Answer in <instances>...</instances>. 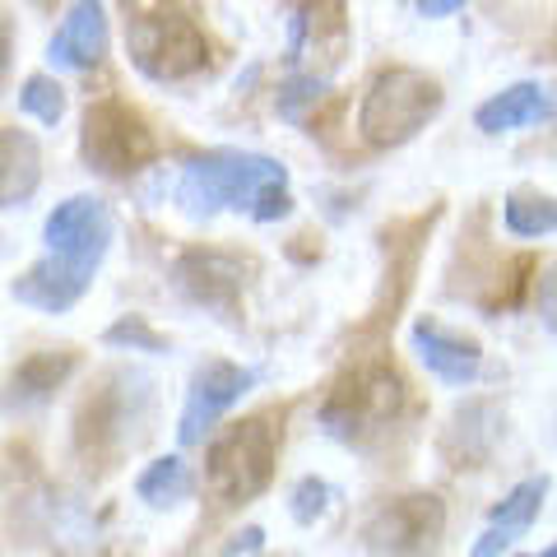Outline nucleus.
Wrapping results in <instances>:
<instances>
[{
  "instance_id": "nucleus-9",
  "label": "nucleus",
  "mask_w": 557,
  "mask_h": 557,
  "mask_svg": "<svg viewBox=\"0 0 557 557\" xmlns=\"http://www.w3.org/2000/svg\"><path fill=\"white\" fill-rule=\"evenodd\" d=\"M251 386H256V372L237 368V362H223V358L205 362V368L190 376V395H186V409H182V423H177V442L196 446Z\"/></svg>"
},
{
  "instance_id": "nucleus-11",
  "label": "nucleus",
  "mask_w": 557,
  "mask_h": 557,
  "mask_svg": "<svg viewBox=\"0 0 557 557\" xmlns=\"http://www.w3.org/2000/svg\"><path fill=\"white\" fill-rule=\"evenodd\" d=\"M409 344H413L418 362H423L437 381H446V386H469L483 368L479 344L465 339V335H450V330L442 321H432V317H418L409 325Z\"/></svg>"
},
{
  "instance_id": "nucleus-2",
  "label": "nucleus",
  "mask_w": 557,
  "mask_h": 557,
  "mask_svg": "<svg viewBox=\"0 0 557 557\" xmlns=\"http://www.w3.org/2000/svg\"><path fill=\"white\" fill-rule=\"evenodd\" d=\"M278 442H284V413H251L242 423H228L205 450V483L214 502L237 507L270 487Z\"/></svg>"
},
{
  "instance_id": "nucleus-8",
  "label": "nucleus",
  "mask_w": 557,
  "mask_h": 557,
  "mask_svg": "<svg viewBox=\"0 0 557 557\" xmlns=\"http://www.w3.org/2000/svg\"><path fill=\"white\" fill-rule=\"evenodd\" d=\"M42 242H47L51 256H61L70 265L94 274L98 260L112 247V209L98 196H70L47 214Z\"/></svg>"
},
{
  "instance_id": "nucleus-14",
  "label": "nucleus",
  "mask_w": 557,
  "mask_h": 557,
  "mask_svg": "<svg viewBox=\"0 0 557 557\" xmlns=\"http://www.w3.org/2000/svg\"><path fill=\"white\" fill-rule=\"evenodd\" d=\"M544 497H548V479L544 474L516 483L507 493V502H502V507L493 511V520H487V530L479 534V544L469 548V557H502L520 534L534 525V516L544 511Z\"/></svg>"
},
{
  "instance_id": "nucleus-12",
  "label": "nucleus",
  "mask_w": 557,
  "mask_h": 557,
  "mask_svg": "<svg viewBox=\"0 0 557 557\" xmlns=\"http://www.w3.org/2000/svg\"><path fill=\"white\" fill-rule=\"evenodd\" d=\"M102 51H108V14H102V0H75V5L65 10L61 28L51 33L47 61L57 70H89V65H98Z\"/></svg>"
},
{
  "instance_id": "nucleus-26",
  "label": "nucleus",
  "mask_w": 557,
  "mask_h": 557,
  "mask_svg": "<svg viewBox=\"0 0 557 557\" xmlns=\"http://www.w3.org/2000/svg\"><path fill=\"white\" fill-rule=\"evenodd\" d=\"M418 14H428V20H446V14L465 10V0H413Z\"/></svg>"
},
{
  "instance_id": "nucleus-24",
  "label": "nucleus",
  "mask_w": 557,
  "mask_h": 557,
  "mask_svg": "<svg viewBox=\"0 0 557 557\" xmlns=\"http://www.w3.org/2000/svg\"><path fill=\"white\" fill-rule=\"evenodd\" d=\"M102 339L116 344V348H139V354H168V339L145 317H121L116 325H108Z\"/></svg>"
},
{
  "instance_id": "nucleus-18",
  "label": "nucleus",
  "mask_w": 557,
  "mask_h": 557,
  "mask_svg": "<svg viewBox=\"0 0 557 557\" xmlns=\"http://www.w3.org/2000/svg\"><path fill=\"white\" fill-rule=\"evenodd\" d=\"M70 372H75V354H65V348H61V354H28L20 368L10 372V405H14V399H20V405L47 399Z\"/></svg>"
},
{
  "instance_id": "nucleus-10",
  "label": "nucleus",
  "mask_w": 557,
  "mask_h": 557,
  "mask_svg": "<svg viewBox=\"0 0 557 557\" xmlns=\"http://www.w3.org/2000/svg\"><path fill=\"white\" fill-rule=\"evenodd\" d=\"M177 284L196 307L219 311L223 321H237L242 302V260L223 251H186L177 260Z\"/></svg>"
},
{
  "instance_id": "nucleus-3",
  "label": "nucleus",
  "mask_w": 557,
  "mask_h": 557,
  "mask_svg": "<svg viewBox=\"0 0 557 557\" xmlns=\"http://www.w3.org/2000/svg\"><path fill=\"white\" fill-rule=\"evenodd\" d=\"M126 14H131L126 20V51H131V65L145 79L177 84V79L209 65V38L186 10L135 0V10H126Z\"/></svg>"
},
{
  "instance_id": "nucleus-27",
  "label": "nucleus",
  "mask_w": 557,
  "mask_h": 557,
  "mask_svg": "<svg viewBox=\"0 0 557 557\" xmlns=\"http://www.w3.org/2000/svg\"><path fill=\"white\" fill-rule=\"evenodd\" d=\"M539 557H557V544H553V548H544V553H539Z\"/></svg>"
},
{
  "instance_id": "nucleus-15",
  "label": "nucleus",
  "mask_w": 557,
  "mask_h": 557,
  "mask_svg": "<svg viewBox=\"0 0 557 557\" xmlns=\"http://www.w3.org/2000/svg\"><path fill=\"white\" fill-rule=\"evenodd\" d=\"M557 112L553 94L544 89L539 79H520L511 89H502L483 102L474 112V126L487 131V135H502V131H520V126H539V121H548Z\"/></svg>"
},
{
  "instance_id": "nucleus-23",
  "label": "nucleus",
  "mask_w": 557,
  "mask_h": 557,
  "mask_svg": "<svg viewBox=\"0 0 557 557\" xmlns=\"http://www.w3.org/2000/svg\"><path fill=\"white\" fill-rule=\"evenodd\" d=\"M330 502H335V487H330L325 479H302L288 493V511H293L298 525H317V520L330 511Z\"/></svg>"
},
{
  "instance_id": "nucleus-5",
  "label": "nucleus",
  "mask_w": 557,
  "mask_h": 557,
  "mask_svg": "<svg viewBox=\"0 0 557 557\" xmlns=\"http://www.w3.org/2000/svg\"><path fill=\"white\" fill-rule=\"evenodd\" d=\"M442 112V84L409 65H391L368 84L358 102V135L372 149H395L413 139Z\"/></svg>"
},
{
  "instance_id": "nucleus-1",
  "label": "nucleus",
  "mask_w": 557,
  "mask_h": 557,
  "mask_svg": "<svg viewBox=\"0 0 557 557\" xmlns=\"http://www.w3.org/2000/svg\"><path fill=\"white\" fill-rule=\"evenodd\" d=\"M274 186H288V168L265 159V153H242V149H214L190 159L182 182H177V200L186 214L209 219L219 209H247L256 219L260 200L270 196Z\"/></svg>"
},
{
  "instance_id": "nucleus-21",
  "label": "nucleus",
  "mask_w": 557,
  "mask_h": 557,
  "mask_svg": "<svg viewBox=\"0 0 557 557\" xmlns=\"http://www.w3.org/2000/svg\"><path fill=\"white\" fill-rule=\"evenodd\" d=\"M325 94V75H307V70H293V75L278 84V98H274V108L284 121H302L307 108H317Z\"/></svg>"
},
{
  "instance_id": "nucleus-16",
  "label": "nucleus",
  "mask_w": 557,
  "mask_h": 557,
  "mask_svg": "<svg viewBox=\"0 0 557 557\" xmlns=\"http://www.w3.org/2000/svg\"><path fill=\"white\" fill-rule=\"evenodd\" d=\"M38 182H42L38 139L20 126H5L0 131V200H5V209H20L38 190Z\"/></svg>"
},
{
  "instance_id": "nucleus-25",
  "label": "nucleus",
  "mask_w": 557,
  "mask_h": 557,
  "mask_svg": "<svg viewBox=\"0 0 557 557\" xmlns=\"http://www.w3.org/2000/svg\"><path fill=\"white\" fill-rule=\"evenodd\" d=\"M534 302H539V321L557 335V260H548L534 278Z\"/></svg>"
},
{
  "instance_id": "nucleus-17",
  "label": "nucleus",
  "mask_w": 557,
  "mask_h": 557,
  "mask_svg": "<svg viewBox=\"0 0 557 557\" xmlns=\"http://www.w3.org/2000/svg\"><path fill=\"white\" fill-rule=\"evenodd\" d=\"M288 33H293V51L325 47L330 61H339L344 47V0H288Z\"/></svg>"
},
{
  "instance_id": "nucleus-7",
  "label": "nucleus",
  "mask_w": 557,
  "mask_h": 557,
  "mask_svg": "<svg viewBox=\"0 0 557 557\" xmlns=\"http://www.w3.org/2000/svg\"><path fill=\"white\" fill-rule=\"evenodd\" d=\"M446 530V507L432 493H409L381 502L362 525V544L372 557H437Z\"/></svg>"
},
{
  "instance_id": "nucleus-19",
  "label": "nucleus",
  "mask_w": 557,
  "mask_h": 557,
  "mask_svg": "<svg viewBox=\"0 0 557 557\" xmlns=\"http://www.w3.org/2000/svg\"><path fill=\"white\" fill-rule=\"evenodd\" d=\"M190 487H196V479H190V465L182 456H159L135 479V493L149 507H177V502L190 497Z\"/></svg>"
},
{
  "instance_id": "nucleus-4",
  "label": "nucleus",
  "mask_w": 557,
  "mask_h": 557,
  "mask_svg": "<svg viewBox=\"0 0 557 557\" xmlns=\"http://www.w3.org/2000/svg\"><path fill=\"white\" fill-rule=\"evenodd\" d=\"M405 381L391 362L381 358H368L358 368H348L335 391L325 395L321 405V428L330 432L335 442H368L376 432H386L399 413H405Z\"/></svg>"
},
{
  "instance_id": "nucleus-13",
  "label": "nucleus",
  "mask_w": 557,
  "mask_h": 557,
  "mask_svg": "<svg viewBox=\"0 0 557 557\" xmlns=\"http://www.w3.org/2000/svg\"><path fill=\"white\" fill-rule=\"evenodd\" d=\"M89 270H79V265H70V260L61 256H42L38 265H28L20 278L10 284V298L14 302H24V307H38V311H70L79 298H84V288H89Z\"/></svg>"
},
{
  "instance_id": "nucleus-22",
  "label": "nucleus",
  "mask_w": 557,
  "mask_h": 557,
  "mask_svg": "<svg viewBox=\"0 0 557 557\" xmlns=\"http://www.w3.org/2000/svg\"><path fill=\"white\" fill-rule=\"evenodd\" d=\"M20 108L28 116H38L42 126H57V121L65 116V89L51 75H28L24 89H20Z\"/></svg>"
},
{
  "instance_id": "nucleus-20",
  "label": "nucleus",
  "mask_w": 557,
  "mask_h": 557,
  "mask_svg": "<svg viewBox=\"0 0 557 557\" xmlns=\"http://www.w3.org/2000/svg\"><path fill=\"white\" fill-rule=\"evenodd\" d=\"M502 223L516 237H548L557 233V200L544 190H511L502 205Z\"/></svg>"
},
{
  "instance_id": "nucleus-6",
  "label": "nucleus",
  "mask_w": 557,
  "mask_h": 557,
  "mask_svg": "<svg viewBox=\"0 0 557 557\" xmlns=\"http://www.w3.org/2000/svg\"><path fill=\"white\" fill-rule=\"evenodd\" d=\"M79 153L102 177H131V172L159 159V139H153L149 121L121 98H98L84 112Z\"/></svg>"
}]
</instances>
